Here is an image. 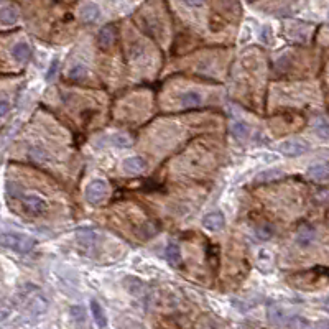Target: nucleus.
I'll return each instance as SVG.
<instances>
[{
  "instance_id": "nucleus-27",
  "label": "nucleus",
  "mask_w": 329,
  "mask_h": 329,
  "mask_svg": "<svg viewBox=\"0 0 329 329\" xmlns=\"http://www.w3.org/2000/svg\"><path fill=\"white\" fill-rule=\"evenodd\" d=\"M257 237L262 239V241H267V239H270L273 236V227L270 226V224H262V226L257 227Z\"/></svg>"
},
{
  "instance_id": "nucleus-21",
  "label": "nucleus",
  "mask_w": 329,
  "mask_h": 329,
  "mask_svg": "<svg viewBox=\"0 0 329 329\" xmlns=\"http://www.w3.org/2000/svg\"><path fill=\"white\" fill-rule=\"evenodd\" d=\"M48 308V301L43 298V296H37L33 301H30V309L33 311L35 314H42Z\"/></svg>"
},
{
  "instance_id": "nucleus-7",
  "label": "nucleus",
  "mask_w": 329,
  "mask_h": 329,
  "mask_svg": "<svg viewBox=\"0 0 329 329\" xmlns=\"http://www.w3.org/2000/svg\"><path fill=\"white\" fill-rule=\"evenodd\" d=\"M202 226L213 232H218L226 226V219H224V216L220 213H211L202 219Z\"/></svg>"
},
{
  "instance_id": "nucleus-25",
  "label": "nucleus",
  "mask_w": 329,
  "mask_h": 329,
  "mask_svg": "<svg viewBox=\"0 0 329 329\" xmlns=\"http://www.w3.org/2000/svg\"><path fill=\"white\" fill-rule=\"evenodd\" d=\"M69 314H71V318H73L76 323H84V319H86V309L83 308V306H71V308H69Z\"/></svg>"
},
{
  "instance_id": "nucleus-28",
  "label": "nucleus",
  "mask_w": 329,
  "mask_h": 329,
  "mask_svg": "<svg viewBox=\"0 0 329 329\" xmlns=\"http://www.w3.org/2000/svg\"><path fill=\"white\" fill-rule=\"evenodd\" d=\"M316 130H318V133L321 135L323 138H326L328 137V122L324 119H321V120H318L316 122Z\"/></svg>"
},
{
  "instance_id": "nucleus-9",
  "label": "nucleus",
  "mask_w": 329,
  "mask_h": 329,
  "mask_svg": "<svg viewBox=\"0 0 329 329\" xmlns=\"http://www.w3.org/2000/svg\"><path fill=\"white\" fill-rule=\"evenodd\" d=\"M122 166L127 173H142V171L147 170V161L140 158V156H129V158L124 160Z\"/></svg>"
},
{
  "instance_id": "nucleus-23",
  "label": "nucleus",
  "mask_w": 329,
  "mask_h": 329,
  "mask_svg": "<svg viewBox=\"0 0 329 329\" xmlns=\"http://www.w3.org/2000/svg\"><path fill=\"white\" fill-rule=\"evenodd\" d=\"M156 232H158V226H156L155 222H145L140 227V231H138L140 237H143V239H150L155 236Z\"/></svg>"
},
{
  "instance_id": "nucleus-10",
  "label": "nucleus",
  "mask_w": 329,
  "mask_h": 329,
  "mask_svg": "<svg viewBox=\"0 0 329 329\" xmlns=\"http://www.w3.org/2000/svg\"><path fill=\"white\" fill-rule=\"evenodd\" d=\"M28 158L33 160L35 163H40V165H46V163H51L53 161L51 155H49V153L42 147H30L28 148Z\"/></svg>"
},
{
  "instance_id": "nucleus-32",
  "label": "nucleus",
  "mask_w": 329,
  "mask_h": 329,
  "mask_svg": "<svg viewBox=\"0 0 329 329\" xmlns=\"http://www.w3.org/2000/svg\"><path fill=\"white\" fill-rule=\"evenodd\" d=\"M0 2H2V0H0Z\"/></svg>"
},
{
  "instance_id": "nucleus-19",
  "label": "nucleus",
  "mask_w": 329,
  "mask_h": 329,
  "mask_svg": "<svg viewBox=\"0 0 329 329\" xmlns=\"http://www.w3.org/2000/svg\"><path fill=\"white\" fill-rule=\"evenodd\" d=\"M231 132L234 135V138H237V140H247V138H249V133H250V129L245 122H241V120H239V122L232 124Z\"/></svg>"
},
{
  "instance_id": "nucleus-5",
  "label": "nucleus",
  "mask_w": 329,
  "mask_h": 329,
  "mask_svg": "<svg viewBox=\"0 0 329 329\" xmlns=\"http://www.w3.org/2000/svg\"><path fill=\"white\" fill-rule=\"evenodd\" d=\"M316 239V229L309 224H301L298 227V232H296V242L301 247H308L314 242Z\"/></svg>"
},
{
  "instance_id": "nucleus-1",
  "label": "nucleus",
  "mask_w": 329,
  "mask_h": 329,
  "mask_svg": "<svg viewBox=\"0 0 329 329\" xmlns=\"http://www.w3.org/2000/svg\"><path fill=\"white\" fill-rule=\"evenodd\" d=\"M0 247L19 252V254H28L35 247V239L25 236V234L3 232L0 234Z\"/></svg>"
},
{
  "instance_id": "nucleus-3",
  "label": "nucleus",
  "mask_w": 329,
  "mask_h": 329,
  "mask_svg": "<svg viewBox=\"0 0 329 329\" xmlns=\"http://www.w3.org/2000/svg\"><path fill=\"white\" fill-rule=\"evenodd\" d=\"M22 202H23V209L26 214H31V216H42L46 213L48 209V202L44 197L38 196V195H28L25 196L23 199H22Z\"/></svg>"
},
{
  "instance_id": "nucleus-12",
  "label": "nucleus",
  "mask_w": 329,
  "mask_h": 329,
  "mask_svg": "<svg viewBox=\"0 0 329 329\" xmlns=\"http://www.w3.org/2000/svg\"><path fill=\"white\" fill-rule=\"evenodd\" d=\"M283 176V173L280 170L277 168H272V170H265L262 173H259L257 176L254 178V183L255 184H260V183H270V181H275V179H280Z\"/></svg>"
},
{
  "instance_id": "nucleus-6",
  "label": "nucleus",
  "mask_w": 329,
  "mask_h": 329,
  "mask_svg": "<svg viewBox=\"0 0 329 329\" xmlns=\"http://www.w3.org/2000/svg\"><path fill=\"white\" fill-rule=\"evenodd\" d=\"M115 42V26L114 25H107L101 28L97 35V44L101 49H107L110 48Z\"/></svg>"
},
{
  "instance_id": "nucleus-11",
  "label": "nucleus",
  "mask_w": 329,
  "mask_h": 329,
  "mask_svg": "<svg viewBox=\"0 0 329 329\" xmlns=\"http://www.w3.org/2000/svg\"><path fill=\"white\" fill-rule=\"evenodd\" d=\"M78 241L86 249H92L97 241V234L92 229H81V231H78Z\"/></svg>"
},
{
  "instance_id": "nucleus-8",
  "label": "nucleus",
  "mask_w": 329,
  "mask_h": 329,
  "mask_svg": "<svg viewBox=\"0 0 329 329\" xmlns=\"http://www.w3.org/2000/svg\"><path fill=\"white\" fill-rule=\"evenodd\" d=\"M99 15H101V10L96 3H86V5L79 10V19L83 23H94Z\"/></svg>"
},
{
  "instance_id": "nucleus-22",
  "label": "nucleus",
  "mask_w": 329,
  "mask_h": 329,
  "mask_svg": "<svg viewBox=\"0 0 329 329\" xmlns=\"http://www.w3.org/2000/svg\"><path fill=\"white\" fill-rule=\"evenodd\" d=\"M268 318L273 324H283L286 316L283 314V311L278 308V306H270L268 308Z\"/></svg>"
},
{
  "instance_id": "nucleus-13",
  "label": "nucleus",
  "mask_w": 329,
  "mask_h": 329,
  "mask_svg": "<svg viewBox=\"0 0 329 329\" xmlns=\"http://www.w3.org/2000/svg\"><path fill=\"white\" fill-rule=\"evenodd\" d=\"M179 102H181L183 107H197V106H201L202 96L199 92H196V91H188V92L181 94Z\"/></svg>"
},
{
  "instance_id": "nucleus-18",
  "label": "nucleus",
  "mask_w": 329,
  "mask_h": 329,
  "mask_svg": "<svg viewBox=\"0 0 329 329\" xmlns=\"http://www.w3.org/2000/svg\"><path fill=\"white\" fill-rule=\"evenodd\" d=\"M12 56L19 63H25L30 60V48L26 43H17L12 48Z\"/></svg>"
},
{
  "instance_id": "nucleus-16",
  "label": "nucleus",
  "mask_w": 329,
  "mask_h": 329,
  "mask_svg": "<svg viewBox=\"0 0 329 329\" xmlns=\"http://www.w3.org/2000/svg\"><path fill=\"white\" fill-rule=\"evenodd\" d=\"M0 22L3 25H13L19 22V10L15 7H3L0 10Z\"/></svg>"
},
{
  "instance_id": "nucleus-4",
  "label": "nucleus",
  "mask_w": 329,
  "mask_h": 329,
  "mask_svg": "<svg viewBox=\"0 0 329 329\" xmlns=\"http://www.w3.org/2000/svg\"><path fill=\"white\" fill-rule=\"evenodd\" d=\"M278 152L283 153L285 156H291V158H295V156H301L303 153L308 152V145L301 140H286V142L280 143Z\"/></svg>"
},
{
  "instance_id": "nucleus-26",
  "label": "nucleus",
  "mask_w": 329,
  "mask_h": 329,
  "mask_svg": "<svg viewBox=\"0 0 329 329\" xmlns=\"http://www.w3.org/2000/svg\"><path fill=\"white\" fill-rule=\"evenodd\" d=\"M86 74H88V69H86V66H83V65H74V66L69 69V73H67V76H69L71 79H81V78H86Z\"/></svg>"
},
{
  "instance_id": "nucleus-31",
  "label": "nucleus",
  "mask_w": 329,
  "mask_h": 329,
  "mask_svg": "<svg viewBox=\"0 0 329 329\" xmlns=\"http://www.w3.org/2000/svg\"><path fill=\"white\" fill-rule=\"evenodd\" d=\"M184 2H186L189 7H199L204 3V0H184Z\"/></svg>"
},
{
  "instance_id": "nucleus-2",
  "label": "nucleus",
  "mask_w": 329,
  "mask_h": 329,
  "mask_svg": "<svg viewBox=\"0 0 329 329\" xmlns=\"http://www.w3.org/2000/svg\"><path fill=\"white\" fill-rule=\"evenodd\" d=\"M107 193H109V184L104 179H94L88 184L86 188V199H88L91 204H99L107 197Z\"/></svg>"
},
{
  "instance_id": "nucleus-14",
  "label": "nucleus",
  "mask_w": 329,
  "mask_h": 329,
  "mask_svg": "<svg viewBox=\"0 0 329 329\" xmlns=\"http://www.w3.org/2000/svg\"><path fill=\"white\" fill-rule=\"evenodd\" d=\"M308 176L311 179H314V181L321 183V181H326L328 179V165L326 163H318L314 166H311L308 170Z\"/></svg>"
},
{
  "instance_id": "nucleus-20",
  "label": "nucleus",
  "mask_w": 329,
  "mask_h": 329,
  "mask_svg": "<svg viewBox=\"0 0 329 329\" xmlns=\"http://www.w3.org/2000/svg\"><path fill=\"white\" fill-rule=\"evenodd\" d=\"M124 286L127 288V291L132 293V295H140V293L143 291V283L138 280V278L127 277L124 280Z\"/></svg>"
},
{
  "instance_id": "nucleus-30",
  "label": "nucleus",
  "mask_w": 329,
  "mask_h": 329,
  "mask_svg": "<svg viewBox=\"0 0 329 329\" xmlns=\"http://www.w3.org/2000/svg\"><path fill=\"white\" fill-rule=\"evenodd\" d=\"M8 110H10V104L7 101H0V119L5 117L8 114Z\"/></svg>"
},
{
  "instance_id": "nucleus-29",
  "label": "nucleus",
  "mask_w": 329,
  "mask_h": 329,
  "mask_svg": "<svg viewBox=\"0 0 329 329\" xmlns=\"http://www.w3.org/2000/svg\"><path fill=\"white\" fill-rule=\"evenodd\" d=\"M58 65H60V61H58V60H53V61H51V66H49V71H48V74H46V81H51V79H53V76L56 74Z\"/></svg>"
},
{
  "instance_id": "nucleus-15",
  "label": "nucleus",
  "mask_w": 329,
  "mask_h": 329,
  "mask_svg": "<svg viewBox=\"0 0 329 329\" xmlns=\"http://www.w3.org/2000/svg\"><path fill=\"white\" fill-rule=\"evenodd\" d=\"M91 311H92V316L94 319H96L97 326L99 328H107V316H106V311H104V308L101 305L97 303L96 300H91Z\"/></svg>"
},
{
  "instance_id": "nucleus-17",
  "label": "nucleus",
  "mask_w": 329,
  "mask_h": 329,
  "mask_svg": "<svg viewBox=\"0 0 329 329\" xmlns=\"http://www.w3.org/2000/svg\"><path fill=\"white\" fill-rule=\"evenodd\" d=\"M166 260L171 267H179L181 265V252L176 244H170L166 247Z\"/></svg>"
},
{
  "instance_id": "nucleus-24",
  "label": "nucleus",
  "mask_w": 329,
  "mask_h": 329,
  "mask_svg": "<svg viewBox=\"0 0 329 329\" xmlns=\"http://www.w3.org/2000/svg\"><path fill=\"white\" fill-rule=\"evenodd\" d=\"M110 140H112V143H114L115 147H124V148H129L130 147V138L127 137V135H124V133H114L110 137Z\"/></svg>"
}]
</instances>
